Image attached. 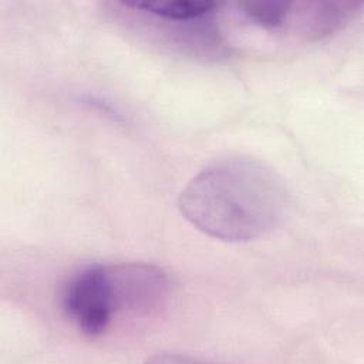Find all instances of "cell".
Segmentation results:
<instances>
[{
	"mask_svg": "<svg viewBox=\"0 0 364 364\" xmlns=\"http://www.w3.org/2000/svg\"><path fill=\"white\" fill-rule=\"evenodd\" d=\"M124 6L164 21H192L206 17L218 9L212 1H122Z\"/></svg>",
	"mask_w": 364,
	"mask_h": 364,
	"instance_id": "4",
	"label": "cell"
},
{
	"mask_svg": "<svg viewBox=\"0 0 364 364\" xmlns=\"http://www.w3.org/2000/svg\"><path fill=\"white\" fill-rule=\"evenodd\" d=\"M289 206V191L280 175L249 156L212 162L179 195L185 219L225 242H249L269 235L282 225Z\"/></svg>",
	"mask_w": 364,
	"mask_h": 364,
	"instance_id": "1",
	"label": "cell"
},
{
	"mask_svg": "<svg viewBox=\"0 0 364 364\" xmlns=\"http://www.w3.org/2000/svg\"><path fill=\"white\" fill-rule=\"evenodd\" d=\"M291 3L287 1H247L237 4L242 16L253 26L269 33L286 31Z\"/></svg>",
	"mask_w": 364,
	"mask_h": 364,
	"instance_id": "5",
	"label": "cell"
},
{
	"mask_svg": "<svg viewBox=\"0 0 364 364\" xmlns=\"http://www.w3.org/2000/svg\"><path fill=\"white\" fill-rule=\"evenodd\" d=\"M63 307L82 334L102 336L115 317L107 266H88L73 276L63 293Z\"/></svg>",
	"mask_w": 364,
	"mask_h": 364,
	"instance_id": "2",
	"label": "cell"
},
{
	"mask_svg": "<svg viewBox=\"0 0 364 364\" xmlns=\"http://www.w3.org/2000/svg\"><path fill=\"white\" fill-rule=\"evenodd\" d=\"M107 267L115 316L118 313L151 314L166 301L171 283L159 267L145 263H121Z\"/></svg>",
	"mask_w": 364,
	"mask_h": 364,
	"instance_id": "3",
	"label": "cell"
}]
</instances>
